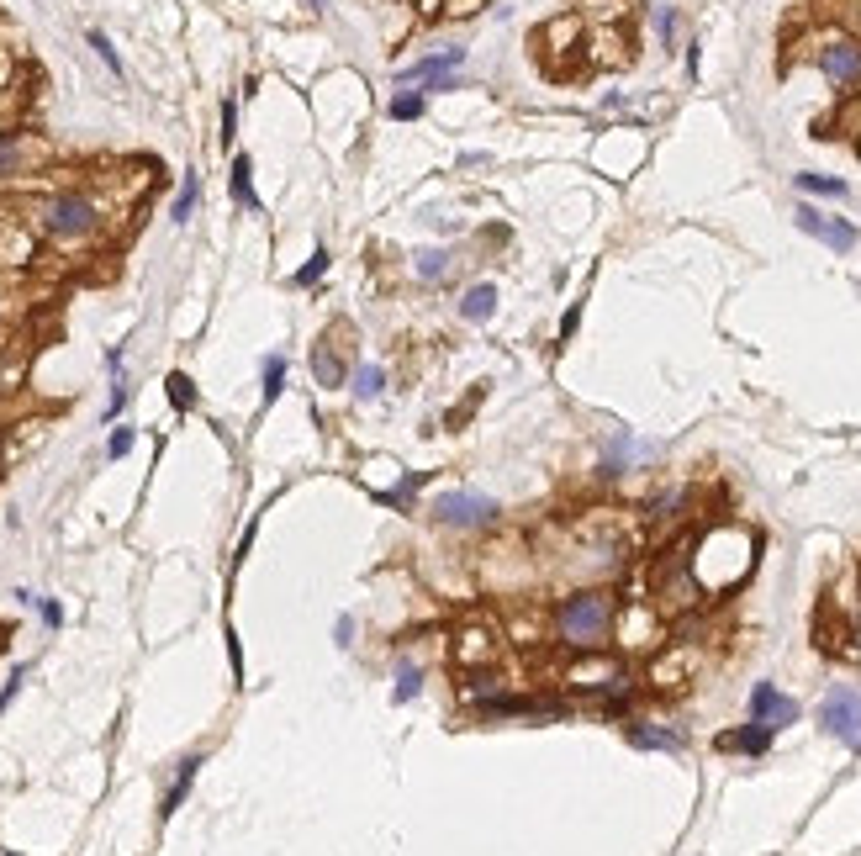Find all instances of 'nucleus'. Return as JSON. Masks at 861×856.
Masks as SVG:
<instances>
[{"label": "nucleus", "mask_w": 861, "mask_h": 856, "mask_svg": "<svg viewBox=\"0 0 861 856\" xmlns=\"http://www.w3.org/2000/svg\"><path fill=\"white\" fill-rule=\"evenodd\" d=\"M555 640L571 650V656H587V650H608L613 629H619V592L613 587H576L555 603L550 613Z\"/></svg>", "instance_id": "nucleus-1"}, {"label": "nucleus", "mask_w": 861, "mask_h": 856, "mask_svg": "<svg viewBox=\"0 0 861 856\" xmlns=\"http://www.w3.org/2000/svg\"><path fill=\"white\" fill-rule=\"evenodd\" d=\"M434 524L439 529H455V534H481V529H497V497H486V492H471V487H455V492H439L434 497Z\"/></svg>", "instance_id": "nucleus-2"}, {"label": "nucleus", "mask_w": 861, "mask_h": 856, "mask_svg": "<svg viewBox=\"0 0 861 856\" xmlns=\"http://www.w3.org/2000/svg\"><path fill=\"white\" fill-rule=\"evenodd\" d=\"M101 228V207L80 191H59L43 201V233L59 238V244H80V238H90Z\"/></svg>", "instance_id": "nucleus-3"}, {"label": "nucleus", "mask_w": 861, "mask_h": 856, "mask_svg": "<svg viewBox=\"0 0 861 856\" xmlns=\"http://www.w3.org/2000/svg\"><path fill=\"white\" fill-rule=\"evenodd\" d=\"M819 724L830 740L861 756V682H830L825 703H819Z\"/></svg>", "instance_id": "nucleus-4"}, {"label": "nucleus", "mask_w": 861, "mask_h": 856, "mask_svg": "<svg viewBox=\"0 0 861 856\" xmlns=\"http://www.w3.org/2000/svg\"><path fill=\"white\" fill-rule=\"evenodd\" d=\"M814 64H819V74H825V80L840 90V96H851V90H861V37H856V32H830V37H819Z\"/></svg>", "instance_id": "nucleus-5"}, {"label": "nucleus", "mask_w": 861, "mask_h": 856, "mask_svg": "<svg viewBox=\"0 0 861 856\" xmlns=\"http://www.w3.org/2000/svg\"><path fill=\"white\" fill-rule=\"evenodd\" d=\"M460 64H465V48L449 43L444 53H428V59L407 64V69L397 74V85H402V90H407V85H423V96H428V90H460Z\"/></svg>", "instance_id": "nucleus-6"}, {"label": "nucleus", "mask_w": 861, "mask_h": 856, "mask_svg": "<svg viewBox=\"0 0 861 856\" xmlns=\"http://www.w3.org/2000/svg\"><path fill=\"white\" fill-rule=\"evenodd\" d=\"M793 222H798V233H809V238H819L830 254H851L856 244H861V228L856 222H846V217H830V212H819V207H803L793 212Z\"/></svg>", "instance_id": "nucleus-7"}, {"label": "nucleus", "mask_w": 861, "mask_h": 856, "mask_svg": "<svg viewBox=\"0 0 861 856\" xmlns=\"http://www.w3.org/2000/svg\"><path fill=\"white\" fill-rule=\"evenodd\" d=\"M798 719V703L782 693L777 682H756L751 687V724H766V730H788V724Z\"/></svg>", "instance_id": "nucleus-8"}, {"label": "nucleus", "mask_w": 861, "mask_h": 856, "mask_svg": "<svg viewBox=\"0 0 861 856\" xmlns=\"http://www.w3.org/2000/svg\"><path fill=\"white\" fill-rule=\"evenodd\" d=\"M624 735H629V746H634V751H666V756L687 751V735H682V730H671V724H661V719H640V714H629V719H624Z\"/></svg>", "instance_id": "nucleus-9"}, {"label": "nucleus", "mask_w": 861, "mask_h": 856, "mask_svg": "<svg viewBox=\"0 0 861 856\" xmlns=\"http://www.w3.org/2000/svg\"><path fill=\"white\" fill-rule=\"evenodd\" d=\"M201 767H207V756H201V751H191V756L175 761V777H170V788H164V798H159V820H175V809L185 804V793H191V783H196Z\"/></svg>", "instance_id": "nucleus-10"}, {"label": "nucleus", "mask_w": 861, "mask_h": 856, "mask_svg": "<svg viewBox=\"0 0 861 856\" xmlns=\"http://www.w3.org/2000/svg\"><path fill=\"white\" fill-rule=\"evenodd\" d=\"M714 746H719V751H740V756H766V751H772V730H766V724H751V719H745L740 730H724V735L714 740Z\"/></svg>", "instance_id": "nucleus-11"}, {"label": "nucleus", "mask_w": 861, "mask_h": 856, "mask_svg": "<svg viewBox=\"0 0 861 856\" xmlns=\"http://www.w3.org/2000/svg\"><path fill=\"white\" fill-rule=\"evenodd\" d=\"M455 265H460L455 249H418L413 254V275H418L423 286H444L449 275H455Z\"/></svg>", "instance_id": "nucleus-12"}, {"label": "nucleus", "mask_w": 861, "mask_h": 856, "mask_svg": "<svg viewBox=\"0 0 861 856\" xmlns=\"http://www.w3.org/2000/svg\"><path fill=\"white\" fill-rule=\"evenodd\" d=\"M455 312H460V323H492V312H497V286H492V281L465 286V296L455 302Z\"/></svg>", "instance_id": "nucleus-13"}, {"label": "nucleus", "mask_w": 861, "mask_h": 856, "mask_svg": "<svg viewBox=\"0 0 861 856\" xmlns=\"http://www.w3.org/2000/svg\"><path fill=\"white\" fill-rule=\"evenodd\" d=\"M312 376H317V386H349V365L333 355V344L317 339L312 344Z\"/></svg>", "instance_id": "nucleus-14"}, {"label": "nucleus", "mask_w": 861, "mask_h": 856, "mask_svg": "<svg viewBox=\"0 0 861 856\" xmlns=\"http://www.w3.org/2000/svg\"><path fill=\"white\" fill-rule=\"evenodd\" d=\"M228 185H233V201H238L243 212H259V196H254V159H249V154H238V159H233Z\"/></svg>", "instance_id": "nucleus-15"}, {"label": "nucleus", "mask_w": 861, "mask_h": 856, "mask_svg": "<svg viewBox=\"0 0 861 856\" xmlns=\"http://www.w3.org/2000/svg\"><path fill=\"white\" fill-rule=\"evenodd\" d=\"M793 185L803 196H830V201H846L851 196V185L840 180V175H819V170H803V175H793Z\"/></svg>", "instance_id": "nucleus-16"}, {"label": "nucleus", "mask_w": 861, "mask_h": 856, "mask_svg": "<svg viewBox=\"0 0 861 856\" xmlns=\"http://www.w3.org/2000/svg\"><path fill=\"white\" fill-rule=\"evenodd\" d=\"M349 392L360 402H376L386 392V365H354L349 370Z\"/></svg>", "instance_id": "nucleus-17"}, {"label": "nucleus", "mask_w": 861, "mask_h": 856, "mask_svg": "<svg viewBox=\"0 0 861 856\" xmlns=\"http://www.w3.org/2000/svg\"><path fill=\"white\" fill-rule=\"evenodd\" d=\"M280 392H286V355H265V365H259V402H280Z\"/></svg>", "instance_id": "nucleus-18"}, {"label": "nucleus", "mask_w": 861, "mask_h": 856, "mask_svg": "<svg viewBox=\"0 0 861 856\" xmlns=\"http://www.w3.org/2000/svg\"><path fill=\"white\" fill-rule=\"evenodd\" d=\"M492 656H497V640H486V629H465L460 645H455L460 666H476V661H492Z\"/></svg>", "instance_id": "nucleus-19"}, {"label": "nucleus", "mask_w": 861, "mask_h": 856, "mask_svg": "<svg viewBox=\"0 0 861 856\" xmlns=\"http://www.w3.org/2000/svg\"><path fill=\"white\" fill-rule=\"evenodd\" d=\"M196 201H201V175H196V170H185L180 191H175V207H170V222H175V228H185V222H191Z\"/></svg>", "instance_id": "nucleus-20"}, {"label": "nucleus", "mask_w": 861, "mask_h": 856, "mask_svg": "<svg viewBox=\"0 0 861 856\" xmlns=\"http://www.w3.org/2000/svg\"><path fill=\"white\" fill-rule=\"evenodd\" d=\"M423 693V666L418 661H402L397 677H391V703H413Z\"/></svg>", "instance_id": "nucleus-21"}, {"label": "nucleus", "mask_w": 861, "mask_h": 856, "mask_svg": "<svg viewBox=\"0 0 861 856\" xmlns=\"http://www.w3.org/2000/svg\"><path fill=\"white\" fill-rule=\"evenodd\" d=\"M423 111H428V96H423V90H397V96L386 101V117H391V122H418Z\"/></svg>", "instance_id": "nucleus-22"}, {"label": "nucleus", "mask_w": 861, "mask_h": 856, "mask_svg": "<svg viewBox=\"0 0 861 856\" xmlns=\"http://www.w3.org/2000/svg\"><path fill=\"white\" fill-rule=\"evenodd\" d=\"M164 392H170L175 413H191V407H196V381L185 376V370H170V376H164Z\"/></svg>", "instance_id": "nucleus-23"}, {"label": "nucleus", "mask_w": 861, "mask_h": 856, "mask_svg": "<svg viewBox=\"0 0 861 856\" xmlns=\"http://www.w3.org/2000/svg\"><path fill=\"white\" fill-rule=\"evenodd\" d=\"M624 471H629V434H613V439H608L603 465H597V476L613 481V476H624Z\"/></svg>", "instance_id": "nucleus-24"}, {"label": "nucleus", "mask_w": 861, "mask_h": 856, "mask_svg": "<svg viewBox=\"0 0 861 856\" xmlns=\"http://www.w3.org/2000/svg\"><path fill=\"white\" fill-rule=\"evenodd\" d=\"M328 265H333V254H328L323 244H317V249H312V259H307V265H302V270L291 275V286H302V291H307V286H317V281H323V275H328Z\"/></svg>", "instance_id": "nucleus-25"}, {"label": "nucleus", "mask_w": 861, "mask_h": 856, "mask_svg": "<svg viewBox=\"0 0 861 856\" xmlns=\"http://www.w3.org/2000/svg\"><path fill=\"white\" fill-rule=\"evenodd\" d=\"M22 159H27V143H22V133H0V180L22 170Z\"/></svg>", "instance_id": "nucleus-26"}, {"label": "nucleus", "mask_w": 861, "mask_h": 856, "mask_svg": "<svg viewBox=\"0 0 861 856\" xmlns=\"http://www.w3.org/2000/svg\"><path fill=\"white\" fill-rule=\"evenodd\" d=\"M423 481H428V471H413V476H402V481H397V487H391V492H381V502H386V508H402V502H413V492L423 487Z\"/></svg>", "instance_id": "nucleus-27"}, {"label": "nucleus", "mask_w": 861, "mask_h": 856, "mask_svg": "<svg viewBox=\"0 0 861 856\" xmlns=\"http://www.w3.org/2000/svg\"><path fill=\"white\" fill-rule=\"evenodd\" d=\"M133 444H138V434L127 423H111V439H106V460H127L133 455Z\"/></svg>", "instance_id": "nucleus-28"}, {"label": "nucleus", "mask_w": 861, "mask_h": 856, "mask_svg": "<svg viewBox=\"0 0 861 856\" xmlns=\"http://www.w3.org/2000/svg\"><path fill=\"white\" fill-rule=\"evenodd\" d=\"M677 27H682L677 6H655V32H661V48H677Z\"/></svg>", "instance_id": "nucleus-29"}, {"label": "nucleus", "mask_w": 861, "mask_h": 856, "mask_svg": "<svg viewBox=\"0 0 861 856\" xmlns=\"http://www.w3.org/2000/svg\"><path fill=\"white\" fill-rule=\"evenodd\" d=\"M90 48H96V59L111 69V74H122V53L117 48H111V37L101 32V27H90Z\"/></svg>", "instance_id": "nucleus-30"}, {"label": "nucleus", "mask_w": 861, "mask_h": 856, "mask_svg": "<svg viewBox=\"0 0 861 856\" xmlns=\"http://www.w3.org/2000/svg\"><path fill=\"white\" fill-rule=\"evenodd\" d=\"M127 397H133V392H127V381H122V376H111V397H106V413H101V423H106V428H111V423L122 418V407H127Z\"/></svg>", "instance_id": "nucleus-31"}, {"label": "nucleus", "mask_w": 861, "mask_h": 856, "mask_svg": "<svg viewBox=\"0 0 861 856\" xmlns=\"http://www.w3.org/2000/svg\"><path fill=\"white\" fill-rule=\"evenodd\" d=\"M22 603H32L37 613H43V624H48V629H59V624H64V608L53 603V598H32V592H22Z\"/></svg>", "instance_id": "nucleus-32"}, {"label": "nucleus", "mask_w": 861, "mask_h": 856, "mask_svg": "<svg viewBox=\"0 0 861 856\" xmlns=\"http://www.w3.org/2000/svg\"><path fill=\"white\" fill-rule=\"evenodd\" d=\"M238 138V101L228 96V101H222V148H228Z\"/></svg>", "instance_id": "nucleus-33"}, {"label": "nucleus", "mask_w": 861, "mask_h": 856, "mask_svg": "<svg viewBox=\"0 0 861 856\" xmlns=\"http://www.w3.org/2000/svg\"><path fill=\"white\" fill-rule=\"evenodd\" d=\"M22 682H27V666H16V672L6 677V687H0V714H6V709H11V698H16V693H22Z\"/></svg>", "instance_id": "nucleus-34"}, {"label": "nucleus", "mask_w": 861, "mask_h": 856, "mask_svg": "<svg viewBox=\"0 0 861 856\" xmlns=\"http://www.w3.org/2000/svg\"><path fill=\"white\" fill-rule=\"evenodd\" d=\"M703 69V43H687V80H698Z\"/></svg>", "instance_id": "nucleus-35"}, {"label": "nucleus", "mask_w": 861, "mask_h": 856, "mask_svg": "<svg viewBox=\"0 0 861 856\" xmlns=\"http://www.w3.org/2000/svg\"><path fill=\"white\" fill-rule=\"evenodd\" d=\"M333 635H339V645H344V650L354 645V619H349V613H344V619H339V624H333Z\"/></svg>", "instance_id": "nucleus-36"}, {"label": "nucleus", "mask_w": 861, "mask_h": 856, "mask_svg": "<svg viewBox=\"0 0 861 856\" xmlns=\"http://www.w3.org/2000/svg\"><path fill=\"white\" fill-rule=\"evenodd\" d=\"M576 318H582V307H566V318H560V339H571V333H576Z\"/></svg>", "instance_id": "nucleus-37"}, {"label": "nucleus", "mask_w": 861, "mask_h": 856, "mask_svg": "<svg viewBox=\"0 0 861 856\" xmlns=\"http://www.w3.org/2000/svg\"><path fill=\"white\" fill-rule=\"evenodd\" d=\"M856 37H861V6H856Z\"/></svg>", "instance_id": "nucleus-38"}]
</instances>
